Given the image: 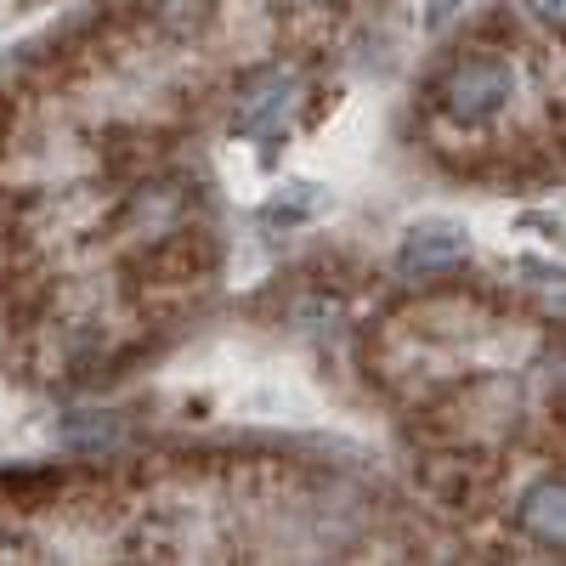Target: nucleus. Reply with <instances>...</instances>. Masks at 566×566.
Listing matches in <instances>:
<instances>
[{"label": "nucleus", "instance_id": "0eeeda50", "mask_svg": "<svg viewBox=\"0 0 566 566\" xmlns=\"http://www.w3.org/2000/svg\"><path fill=\"white\" fill-rule=\"evenodd\" d=\"M533 12H538L544 23H560V0H533Z\"/></svg>", "mask_w": 566, "mask_h": 566}, {"label": "nucleus", "instance_id": "f03ea898", "mask_svg": "<svg viewBox=\"0 0 566 566\" xmlns=\"http://www.w3.org/2000/svg\"><path fill=\"white\" fill-rule=\"evenodd\" d=\"M295 97H301V80L290 69L250 74L244 91H239V108H232V130H239V136H261V142L283 136V125H290V114H295Z\"/></svg>", "mask_w": 566, "mask_h": 566}, {"label": "nucleus", "instance_id": "39448f33", "mask_svg": "<svg viewBox=\"0 0 566 566\" xmlns=\"http://www.w3.org/2000/svg\"><path fill=\"white\" fill-rule=\"evenodd\" d=\"M290 193H295L290 205H283V199H277V205H266V221H306V216L323 205L317 187H290Z\"/></svg>", "mask_w": 566, "mask_h": 566}, {"label": "nucleus", "instance_id": "423d86ee", "mask_svg": "<svg viewBox=\"0 0 566 566\" xmlns=\"http://www.w3.org/2000/svg\"><path fill=\"white\" fill-rule=\"evenodd\" d=\"M453 7H459V0H431V7H424V23H431V29H442V23L453 18Z\"/></svg>", "mask_w": 566, "mask_h": 566}, {"label": "nucleus", "instance_id": "7ed1b4c3", "mask_svg": "<svg viewBox=\"0 0 566 566\" xmlns=\"http://www.w3.org/2000/svg\"><path fill=\"white\" fill-rule=\"evenodd\" d=\"M464 255H470V239H464L459 227H413L408 239H402L397 266L408 277H431V272H453Z\"/></svg>", "mask_w": 566, "mask_h": 566}, {"label": "nucleus", "instance_id": "f257e3e1", "mask_svg": "<svg viewBox=\"0 0 566 566\" xmlns=\"http://www.w3.org/2000/svg\"><path fill=\"white\" fill-rule=\"evenodd\" d=\"M515 97V69L504 57H470L448 74V91H442V103L453 119L464 125H476V119H493L504 103Z\"/></svg>", "mask_w": 566, "mask_h": 566}, {"label": "nucleus", "instance_id": "20e7f679", "mask_svg": "<svg viewBox=\"0 0 566 566\" xmlns=\"http://www.w3.org/2000/svg\"><path fill=\"white\" fill-rule=\"evenodd\" d=\"M560 504H566L560 482H538V488L522 499V527L538 533L544 544H560Z\"/></svg>", "mask_w": 566, "mask_h": 566}]
</instances>
